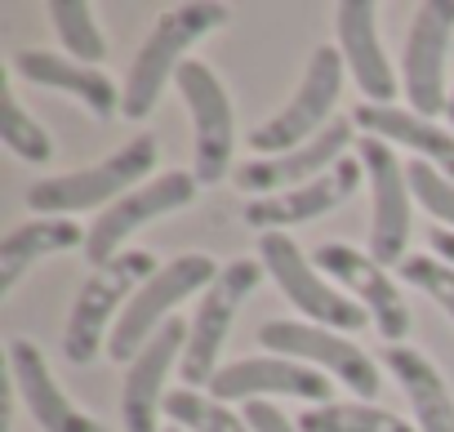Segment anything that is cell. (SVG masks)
Wrapping results in <instances>:
<instances>
[{"label": "cell", "mask_w": 454, "mask_h": 432, "mask_svg": "<svg viewBox=\"0 0 454 432\" xmlns=\"http://www.w3.org/2000/svg\"><path fill=\"white\" fill-rule=\"evenodd\" d=\"M187 330L178 317H169L152 339L147 348L134 357L129 374H125V388H121V419H125V432H160V410H165V379H169V365L183 361L187 352Z\"/></svg>", "instance_id": "obj_16"}, {"label": "cell", "mask_w": 454, "mask_h": 432, "mask_svg": "<svg viewBox=\"0 0 454 432\" xmlns=\"http://www.w3.org/2000/svg\"><path fill=\"white\" fill-rule=\"evenodd\" d=\"M334 383L303 361L290 357H246L232 365H218V374L209 379V397L214 401H263V397H299L312 405H330Z\"/></svg>", "instance_id": "obj_14"}, {"label": "cell", "mask_w": 454, "mask_h": 432, "mask_svg": "<svg viewBox=\"0 0 454 432\" xmlns=\"http://www.w3.org/2000/svg\"><path fill=\"white\" fill-rule=\"evenodd\" d=\"M165 414L174 419V428H187V432H254L246 414H232L200 388H174L165 397Z\"/></svg>", "instance_id": "obj_26"}, {"label": "cell", "mask_w": 454, "mask_h": 432, "mask_svg": "<svg viewBox=\"0 0 454 432\" xmlns=\"http://www.w3.org/2000/svg\"><path fill=\"white\" fill-rule=\"evenodd\" d=\"M259 343L272 348L277 357L317 365L321 374L348 383L352 401H374L379 388H383L379 361L370 352H361V343H352L339 330H325V326H312V321H263L259 326Z\"/></svg>", "instance_id": "obj_8"}, {"label": "cell", "mask_w": 454, "mask_h": 432, "mask_svg": "<svg viewBox=\"0 0 454 432\" xmlns=\"http://www.w3.org/2000/svg\"><path fill=\"white\" fill-rule=\"evenodd\" d=\"M187 116H192V143H196V161L192 174L196 183H218L232 169V152H237V116H232V98H227L223 81L214 76V67H205L200 59H187L174 76Z\"/></svg>", "instance_id": "obj_9"}, {"label": "cell", "mask_w": 454, "mask_h": 432, "mask_svg": "<svg viewBox=\"0 0 454 432\" xmlns=\"http://www.w3.org/2000/svg\"><path fill=\"white\" fill-rule=\"evenodd\" d=\"M0 138H5V147H10L14 156H23V161H32V165H45V161L54 156L50 134L41 130L36 116H27V107L19 103V94H14L10 85L0 90Z\"/></svg>", "instance_id": "obj_27"}, {"label": "cell", "mask_w": 454, "mask_h": 432, "mask_svg": "<svg viewBox=\"0 0 454 432\" xmlns=\"http://www.w3.org/2000/svg\"><path fill=\"white\" fill-rule=\"evenodd\" d=\"M10 67H14V76H23V81H32V85L63 90V94L81 98L98 121H107V116L121 112L125 90H116L103 67H85V63H76V59H67V54H54V50H23V54H14Z\"/></svg>", "instance_id": "obj_20"}, {"label": "cell", "mask_w": 454, "mask_h": 432, "mask_svg": "<svg viewBox=\"0 0 454 432\" xmlns=\"http://www.w3.org/2000/svg\"><path fill=\"white\" fill-rule=\"evenodd\" d=\"M156 165V138L152 134H138L129 138L125 147H116L107 161L90 165V169H76V174H54V178H41L27 187V205L45 219H67V214H81V209H107L112 200H121L125 192H134Z\"/></svg>", "instance_id": "obj_3"}, {"label": "cell", "mask_w": 454, "mask_h": 432, "mask_svg": "<svg viewBox=\"0 0 454 432\" xmlns=\"http://www.w3.org/2000/svg\"><path fill=\"white\" fill-rule=\"evenodd\" d=\"M165 432H183V428H165Z\"/></svg>", "instance_id": "obj_33"}, {"label": "cell", "mask_w": 454, "mask_h": 432, "mask_svg": "<svg viewBox=\"0 0 454 432\" xmlns=\"http://www.w3.org/2000/svg\"><path fill=\"white\" fill-rule=\"evenodd\" d=\"M401 281H410L414 290H423L436 308H445V317L454 321V268L441 263L436 255H410L401 263Z\"/></svg>", "instance_id": "obj_29"}, {"label": "cell", "mask_w": 454, "mask_h": 432, "mask_svg": "<svg viewBox=\"0 0 454 432\" xmlns=\"http://www.w3.org/2000/svg\"><path fill=\"white\" fill-rule=\"evenodd\" d=\"M312 263H317V272H325L348 299H356V303L370 312V321L379 326L383 343H392V348L405 343V334H410V308H405V299H401L392 272H387L383 263H374L370 250H356V246H343V241H325V246H317Z\"/></svg>", "instance_id": "obj_12"}, {"label": "cell", "mask_w": 454, "mask_h": 432, "mask_svg": "<svg viewBox=\"0 0 454 432\" xmlns=\"http://www.w3.org/2000/svg\"><path fill=\"white\" fill-rule=\"evenodd\" d=\"M339 54H343L356 90L370 103L392 107L396 76H392V63H387L383 41H379V5L374 0H343L339 5Z\"/></svg>", "instance_id": "obj_19"}, {"label": "cell", "mask_w": 454, "mask_h": 432, "mask_svg": "<svg viewBox=\"0 0 454 432\" xmlns=\"http://www.w3.org/2000/svg\"><path fill=\"white\" fill-rule=\"evenodd\" d=\"M343 72H348V63H343L339 45H317L312 59H308V72H303V81L294 90V98L272 121H263L259 130H250V152H259V156H286V152L312 143L334 121L330 112L339 103Z\"/></svg>", "instance_id": "obj_5"}, {"label": "cell", "mask_w": 454, "mask_h": 432, "mask_svg": "<svg viewBox=\"0 0 454 432\" xmlns=\"http://www.w3.org/2000/svg\"><path fill=\"white\" fill-rule=\"evenodd\" d=\"M454 41V0H423L414 10V27L401 59V90L410 98V112L436 121L450 107L445 85V54Z\"/></svg>", "instance_id": "obj_11"}, {"label": "cell", "mask_w": 454, "mask_h": 432, "mask_svg": "<svg viewBox=\"0 0 454 432\" xmlns=\"http://www.w3.org/2000/svg\"><path fill=\"white\" fill-rule=\"evenodd\" d=\"M299 432H419V423L374 405V401H330L312 405L299 419Z\"/></svg>", "instance_id": "obj_24"}, {"label": "cell", "mask_w": 454, "mask_h": 432, "mask_svg": "<svg viewBox=\"0 0 454 432\" xmlns=\"http://www.w3.org/2000/svg\"><path fill=\"white\" fill-rule=\"evenodd\" d=\"M445 121L454 125V85H450V107H445Z\"/></svg>", "instance_id": "obj_32"}, {"label": "cell", "mask_w": 454, "mask_h": 432, "mask_svg": "<svg viewBox=\"0 0 454 432\" xmlns=\"http://www.w3.org/2000/svg\"><path fill=\"white\" fill-rule=\"evenodd\" d=\"M10 374H14V388L41 432H107L94 414L72 405V397L59 388L45 352L32 339H10Z\"/></svg>", "instance_id": "obj_18"}, {"label": "cell", "mask_w": 454, "mask_h": 432, "mask_svg": "<svg viewBox=\"0 0 454 432\" xmlns=\"http://www.w3.org/2000/svg\"><path fill=\"white\" fill-rule=\"evenodd\" d=\"M85 237H90V228H76L72 219H32V224L14 228L0 241V299H5L27 277V268H36L41 259L76 250V246L85 250Z\"/></svg>", "instance_id": "obj_23"}, {"label": "cell", "mask_w": 454, "mask_h": 432, "mask_svg": "<svg viewBox=\"0 0 454 432\" xmlns=\"http://www.w3.org/2000/svg\"><path fill=\"white\" fill-rule=\"evenodd\" d=\"M352 121L348 116H334L312 143L286 152V156H259V161H246L237 165V187L250 192L254 200L259 196H277V192H290V187H303L312 178H321L325 169H334L343 161V152L352 147Z\"/></svg>", "instance_id": "obj_15"}, {"label": "cell", "mask_w": 454, "mask_h": 432, "mask_svg": "<svg viewBox=\"0 0 454 432\" xmlns=\"http://www.w3.org/2000/svg\"><path fill=\"white\" fill-rule=\"evenodd\" d=\"M405 174H410V192H414V200L432 214L441 228L454 232V183H450L436 165H427V161H419V156L405 165Z\"/></svg>", "instance_id": "obj_28"}, {"label": "cell", "mask_w": 454, "mask_h": 432, "mask_svg": "<svg viewBox=\"0 0 454 432\" xmlns=\"http://www.w3.org/2000/svg\"><path fill=\"white\" fill-rule=\"evenodd\" d=\"M156 272H160V263H156L152 250H125V255H116L107 268H98V272L85 281V290L76 295L72 312H67L63 357H67L72 365H90V361L103 352V343L112 339L107 326L121 321V312L129 308V299H134Z\"/></svg>", "instance_id": "obj_2"}, {"label": "cell", "mask_w": 454, "mask_h": 432, "mask_svg": "<svg viewBox=\"0 0 454 432\" xmlns=\"http://www.w3.org/2000/svg\"><path fill=\"white\" fill-rule=\"evenodd\" d=\"M379 361L392 370V379L401 383V392H405V401H410V410H414V419H419V432H454V397H450V383L441 379V370L423 357V352H414V348H405V343H383V352H379Z\"/></svg>", "instance_id": "obj_22"}, {"label": "cell", "mask_w": 454, "mask_h": 432, "mask_svg": "<svg viewBox=\"0 0 454 432\" xmlns=\"http://www.w3.org/2000/svg\"><path fill=\"white\" fill-rule=\"evenodd\" d=\"M196 174L192 169H165L156 174L152 183L125 192L121 200H112L107 209H98V219L90 224V237H85V259L94 268H107L116 255H125L121 246L152 219H160V214H174L183 205L196 200Z\"/></svg>", "instance_id": "obj_10"}, {"label": "cell", "mask_w": 454, "mask_h": 432, "mask_svg": "<svg viewBox=\"0 0 454 432\" xmlns=\"http://www.w3.org/2000/svg\"><path fill=\"white\" fill-rule=\"evenodd\" d=\"M356 161L365 165V178L374 187V219H370V259L383 263V268H401L410 255H405V241H410V174H405V161H396L392 143L383 138H361L356 143Z\"/></svg>", "instance_id": "obj_13"}, {"label": "cell", "mask_w": 454, "mask_h": 432, "mask_svg": "<svg viewBox=\"0 0 454 432\" xmlns=\"http://www.w3.org/2000/svg\"><path fill=\"white\" fill-rule=\"evenodd\" d=\"M356 130H365L370 138H383V143H401L410 147L419 161L436 165L450 183H454V134L441 130L436 121L419 116V112H401V107H379V103H361L356 116H352Z\"/></svg>", "instance_id": "obj_21"}, {"label": "cell", "mask_w": 454, "mask_h": 432, "mask_svg": "<svg viewBox=\"0 0 454 432\" xmlns=\"http://www.w3.org/2000/svg\"><path fill=\"white\" fill-rule=\"evenodd\" d=\"M227 23V5L218 0H187V5H174L156 19L152 36L143 41V50L134 54V67L125 76V98H121V116L125 121H143L152 116V107L160 103L165 85L178 76V67L187 63L183 54L209 36L214 27Z\"/></svg>", "instance_id": "obj_1"}, {"label": "cell", "mask_w": 454, "mask_h": 432, "mask_svg": "<svg viewBox=\"0 0 454 432\" xmlns=\"http://www.w3.org/2000/svg\"><path fill=\"white\" fill-rule=\"evenodd\" d=\"M361 174L365 165L356 161H339L334 169H325L321 178L303 183V187H290V192H277V196H259L246 205V224L259 228V232H286L294 224H308V219H321V214L339 209L343 200H352V192L361 187Z\"/></svg>", "instance_id": "obj_17"}, {"label": "cell", "mask_w": 454, "mask_h": 432, "mask_svg": "<svg viewBox=\"0 0 454 432\" xmlns=\"http://www.w3.org/2000/svg\"><path fill=\"white\" fill-rule=\"evenodd\" d=\"M268 277V268L259 259H232L218 281L200 295V308L192 317V330H187V352L178 361L183 370V388H209V379L218 374V352L227 343V330H232V317L237 308L259 290V281Z\"/></svg>", "instance_id": "obj_7"}, {"label": "cell", "mask_w": 454, "mask_h": 432, "mask_svg": "<svg viewBox=\"0 0 454 432\" xmlns=\"http://www.w3.org/2000/svg\"><path fill=\"white\" fill-rule=\"evenodd\" d=\"M246 419H250L254 432H299V423H290L272 401H250L246 405Z\"/></svg>", "instance_id": "obj_30"}, {"label": "cell", "mask_w": 454, "mask_h": 432, "mask_svg": "<svg viewBox=\"0 0 454 432\" xmlns=\"http://www.w3.org/2000/svg\"><path fill=\"white\" fill-rule=\"evenodd\" d=\"M50 23L63 41V54L85 63V67H98V59H107V36L98 32L94 23V10L85 0H50Z\"/></svg>", "instance_id": "obj_25"}, {"label": "cell", "mask_w": 454, "mask_h": 432, "mask_svg": "<svg viewBox=\"0 0 454 432\" xmlns=\"http://www.w3.org/2000/svg\"><path fill=\"white\" fill-rule=\"evenodd\" d=\"M259 263L268 268V277L277 281V290H281L312 326H325V330H339V334H356V330L370 321V312H365L356 299H348L339 286H330V281L317 272V263L294 246V237H286V232H263V237H259Z\"/></svg>", "instance_id": "obj_6"}, {"label": "cell", "mask_w": 454, "mask_h": 432, "mask_svg": "<svg viewBox=\"0 0 454 432\" xmlns=\"http://www.w3.org/2000/svg\"><path fill=\"white\" fill-rule=\"evenodd\" d=\"M218 263L209 255H178L169 263H160V272L129 299V308L121 312V321L112 326V339H107V357L121 361V365H134V357L147 348V339L174 317V308L196 295V290H209L218 281Z\"/></svg>", "instance_id": "obj_4"}, {"label": "cell", "mask_w": 454, "mask_h": 432, "mask_svg": "<svg viewBox=\"0 0 454 432\" xmlns=\"http://www.w3.org/2000/svg\"><path fill=\"white\" fill-rule=\"evenodd\" d=\"M427 246H432V255H436L441 263L454 268V232H450V228H432V232H427Z\"/></svg>", "instance_id": "obj_31"}]
</instances>
